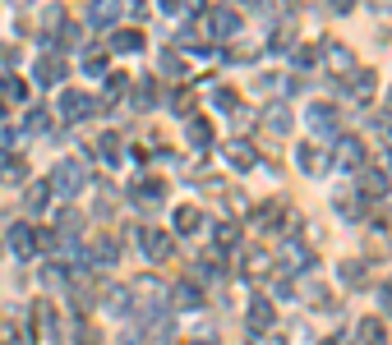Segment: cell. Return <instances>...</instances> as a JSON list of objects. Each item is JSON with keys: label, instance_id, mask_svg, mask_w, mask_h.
Masks as SVG:
<instances>
[{"label": "cell", "instance_id": "cell-32", "mask_svg": "<svg viewBox=\"0 0 392 345\" xmlns=\"http://www.w3.org/2000/svg\"><path fill=\"white\" fill-rule=\"evenodd\" d=\"M337 212H342V216H360V212H365V207H360V198H356V193H337Z\"/></svg>", "mask_w": 392, "mask_h": 345}, {"label": "cell", "instance_id": "cell-3", "mask_svg": "<svg viewBox=\"0 0 392 345\" xmlns=\"http://www.w3.org/2000/svg\"><path fill=\"white\" fill-rule=\"evenodd\" d=\"M323 60H328V69H332L337 78L356 74V51H351L346 42H323Z\"/></svg>", "mask_w": 392, "mask_h": 345}, {"label": "cell", "instance_id": "cell-48", "mask_svg": "<svg viewBox=\"0 0 392 345\" xmlns=\"http://www.w3.org/2000/svg\"><path fill=\"white\" fill-rule=\"evenodd\" d=\"M42 281H46V286H60L65 277H60V267H46V272H42Z\"/></svg>", "mask_w": 392, "mask_h": 345}, {"label": "cell", "instance_id": "cell-24", "mask_svg": "<svg viewBox=\"0 0 392 345\" xmlns=\"http://www.w3.org/2000/svg\"><path fill=\"white\" fill-rule=\"evenodd\" d=\"M185 134H190V147H208V143H213V124L199 115V120H190V129H185Z\"/></svg>", "mask_w": 392, "mask_h": 345}, {"label": "cell", "instance_id": "cell-46", "mask_svg": "<svg viewBox=\"0 0 392 345\" xmlns=\"http://www.w3.org/2000/svg\"><path fill=\"white\" fill-rule=\"evenodd\" d=\"M231 60H258V46H249V42H240L231 51Z\"/></svg>", "mask_w": 392, "mask_h": 345}, {"label": "cell", "instance_id": "cell-53", "mask_svg": "<svg viewBox=\"0 0 392 345\" xmlns=\"http://www.w3.org/2000/svg\"><path fill=\"white\" fill-rule=\"evenodd\" d=\"M374 5H379V10H388V5H392V0H374Z\"/></svg>", "mask_w": 392, "mask_h": 345}, {"label": "cell", "instance_id": "cell-4", "mask_svg": "<svg viewBox=\"0 0 392 345\" xmlns=\"http://www.w3.org/2000/svg\"><path fill=\"white\" fill-rule=\"evenodd\" d=\"M356 189H360V198H383V193L392 189V179L383 175V170H374V166H360L356 170Z\"/></svg>", "mask_w": 392, "mask_h": 345}, {"label": "cell", "instance_id": "cell-49", "mask_svg": "<svg viewBox=\"0 0 392 345\" xmlns=\"http://www.w3.org/2000/svg\"><path fill=\"white\" fill-rule=\"evenodd\" d=\"M379 300H383V309H388V313H392V281H388V286H383V290H379Z\"/></svg>", "mask_w": 392, "mask_h": 345}, {"label": "cell", "instance_id": "cell-36", "mask_svg": "<svg viewBox=\"0 0 392 345\" xmlns=\"http://www.w3.org/2000/svg\"><path fill=\"white\" fill-rule=\"evenodd\" d=\"M208 101H213L217 111H235V101H240V97H235L231 88H213V97H208Z\"/></svg>", "mask_w": 392, "mask_h": 345}, {"label": "cell", "instance_id": "cell-7", "mask_svg": "<svg viewBox=\"0 0 392 345\" xmlns=\"http://www.w3.org/2000/svg\"><path fill=\"white\" fill-rule=\"evenodd\" d=\"M125 0H88V28H115Z\"/></svg>", "mask_w": 392, "mask_h": 345}, {"label": "cell", "instance_id": "cell-9", "mask_svg": "<svg viewBox=\"0 0 392 345\" xmlns=\"http://www.w3.org/2000/svg\"><path fill=\"white\" fill-rule=\"evenodd\" d=\"M286 221H291V216H286V203H263V207L254 212V230H263V235L281 230Z\"/></svg>", "mask_w": 392, "mask_h": 345}, {"label": "cell", "instance_id": "cell-30", "mask_svg": "<svg viewBox=\"0 0 392 345\" xmlns=\"http://www.w3.org/2000/svg\"><path fill=\"white\" fill-rule=\"evenodd\" d=\"M0 97L5 101H23L28 97V83H23V78H5V83H0Z\"/></svg>", "mask_w": 392, "mask_h": 345}, {"label": "cell", "instance_id": "cell-31", "mask_svg": "<svg viewBox=\"0 0 392 345\" xmlns=\"http://www.w3.org/2000/svg\"><path fill=\"white\" fill-rule=\"evenodd\" d=\"M337 277L346 281V286H360V281H365V263H342V267H337Z\"/></svg>", "mask_w": 392, "mask_h": 345}, {"label": "cell", "instance_id": "cell-23", "mask_svg": "<svg viewBox=\"0 0 392 345\" xmlns=\"http://www.w3.org/2000/svg\"><path fill=\"white\" fill-rule=\"evenodd\" d=\"M171 304H180V309H199V304H203V295L190 286V281H180V286L171 290Z\"/></svg>", "mask_w": 392, "mask_h": 345}, {"label": "cell", "instance_id": "cell-55", "mask_svg": "<svg viewBox=\"0 0 392 345\" xmlns=\"http://www.w3.org/2000/svg\"><path fill=\"white\" fill-rule=\"evenodd\" d=\"M190 345H208V341H190Z\"/></svg>", "mask_w": 392, "mask_h": 345}, {"label": "cell", "instance_id": "cell-12", "mask_svg": "<svg viewBox=\"0 0 392 345\" xmlns=\"http://www.w3.org/2000/svg\"><path fill=\"white\" fill-rule=\"evenodd\" d=\"M295 166H300L304 175H318V170L328 166V152L318 143H300V147H295Z\"/></svg>", "mask_w": 392, "mask_h": 345}, {"label": "cell", "instance_id": "cell-43", "mask_svg": "<svg viewBox=\"0 0 392 345\" xmlns=\"http://www.w3.org/2000/svg\"><path fill=\"white\" fill-rule=\"evenodd\" d=\"M23 129H28V134H46V111H28Z\"/></svg>", "mask_w": 392, "mask_h": 345}, {"label": "cell", "instance_id": "cell-19", "mask_svg": "<svg viewBox=\"0 0 392 345\" xmlns=\"http://www.w3.org/2000/svg\"><path fill=\"white\" fill-rule=\"evenodd\" d=\"M65 28H69L65 5H46V10H42V37L51 42V33H65Z\"/></svg>", "mask_w": 392, "mask_h": 345}, {"label": "cell", "instance_id": "cell-40", "mask_svg": "<svg viewBox=\"0 0 392 345\" xmlns=\"http://www.w3.org/2000/svg\"><path fill=\"white\" fill-rule=\"evenodd\" d=\"M23 175H28V166H23V156H10V161H5V179H10V184H19Z\"/></svg>", "mask_w": 392, "mask_h": 345}, {"label": "cell", "instance_id": "cell-37", "mask_svg": "<svg viewBox=\"0 0 392 345\" xmlns=\"http://www.w3.org/2000/svg\"><path fill=\"white\" fill-rule=\"evenodd\" d=\"M360 345H383V327L374 323V318H370V323H360Z\"/></svg>", "mask_w": 392, "mask_h": 345}, {"label": "cell", "instance_id": "cell-6", "mask_svg": "<svg viewBox=\"0 0 392 345\" xmlns=\"http://www.w3.org/2000/svg\"><path fill=\"white\" fill-rule=\"evenodd\" d=\"M92 111H97V101H92L88 92H78V88L60 92V115H65V120H83V115H92Z\"/></svg>", "mask_w": 392, "mask_h": 345}, {"label": "cell", "instance_id": "cell-38", "mask_svg": "<svg viewBox=\"0 0 392 345\" xmlns=\"http://www.w3.org/2000/svg\"><path fill=\"white\" fill-rule=\"evenodd\" d=\"M171 111H176V115H190V111H194V97H190L185 88H176V92H171Z\"/></svg>", "mask_w": 392, "mask_h": 345}, {"label": "cell", "instance_id": "cell-57", "mask_svg": "<svg viewBox=\"0 0 392 345\" xmlns=\"http://www.w3.org/2000/svg\"><path fill=\"white\" fill-rule=\"evenodd\" d=\"M323 345H332V341H323Z\"/></svg>", "mask_w": 392, "mask_h": 345}, {"label": "cell", "instance_id": "cell-47", "mask_svg": "<svg viewBox=\"0 0 392 345\" xmlns=\"http://www.w3.org/2000/svg\"><path fill=\"white\" fill-rule=\"evenodd\" d=\"M180 10H185V14H203V10H208V0H180Z\"/></svg>", "mask_w": 392, "mask_h": 345}, {"label": "cell", "instance_id": "cell-2", "mask_svg": "<svg viewBox=\"0 0 392 345\" xmlns=\"http://www.w3.org/2000/svg\"><path fill=\"white\" fill-rule=\"evenodd\" d=\"M235 33H240V14H235L231 5H217V10L208 14V23H203V37H208V42H231Z\"/></svg>", "mask_w": 392, "mask_h": 345}, {"label": "cell", "instance_id": "cell-18", "mask_svg": "<svg viewBox=\"0 0 392 345\" xmlns=\"http://www.w3.org/2000/svg\"><path fill=\"white\" fill-rule=\"evenodd\" d=\"M309 124H314V134H318V138H323V143H328V134H332V129H337V111H332V106H323V101H318V106H309Z\"/></svg>", "mask_w": 392, "mask_h": 345}, {"label": "cell", "instance_id": "cell-5", "mask_svg": "<svg viewBox=\"0 0 392 345\" xmlns=\"http://www.w3.org/2000/svg\"><path fill=\"white\" fill-rule=\"evenodd\" d=\"M258 120H263V129H268L272 138H286V134H291V124H295V120H291V106H286V101H272V106L258 115Z\"/></svg>", "mask_w": 392, "mask_h": 345}, {"label": "cell", "instance_id": "cell-28", "mask_svg": "<svg viewBox=\"0 0 392 345\" xmlns=\"http://www.w3.org/2000/svg\"><path fill=\"white\" fill-rule=\"evenodd\" d=\"M83 69L88 74H106V46H88L83 51Z\"/></svg>", "mask_w": 392, "mask_h": 345}, {"label": "cell", "instance_id": "cell-17", "mask_svg": "<svg viewBox=\"0 0 392 345\" xmlns=\"http://www.w3.org/2000/svg\"><path fill=\"white\" fill-rule=\"evenodd\" d=\"M167 198V184H162V179H153V175H144V179H134V203L139 207H153V203H162Z\"/></svg>", "mask_w": 392, "mask_h": 345}, {"label": "cell", "instance_id": "cell-22", "mask_svg": "<svg viewBox=\"0 0 392 345\" xmlns=\"http://www.w3.org/2000/svg\"><path fill=\"white\" fill-rule=\"evenodd\" d=\"M281 263L300 272V267H309V263H314V254H309L304 244H281Z\"/></svg>", "mask_w": 392, "mask_h": 345}, {"label": "cell", "instance_id": "cell-50", "mask_svg": "<svg viewBox=\"0 0 392 345\" xmlns=\"http://www.w3.org/2000/svg\"><path fill=\"white\" fill-rule=\"evenodd\" d=\"M328 5H332V10H337V14H346V10H351V5H356V0H328Z\"/></svg>", "mask_w": 392, "mask_h": 345}, {"label": "cell", "instance_id": "cell-52", "mask_svg": "<svg viewBox=\"0 0 392 345\" xmlns=\"http://www.w3.org/2000/svg\"><path fill=\"white\" fill-rule=\"evenodd\" d=\"M0 147H10V129H0Z\"/></svg>", "mask_w": 392, "mask_h": 345}, {"label": "cell", "instance_id": "cell-15", "mask_svg": "<svg viewBox=\"0 0 392 345\" xmlns=\"http://www.w3.org/2000/svg\"><path fill=\"white\" fill-rule=\"evenodd\" d=\"M272 323H277L272 300H263V295H258V300H249V327H254V332H268Z\"/></svg>", "mask_w": 392, "mask_h": 345}, {"label": "cell", "instance_id": "cell-13", "mask_svg": "<svg viewBox=\"0 0 392 345\" xmlns=\"http://www.w3.org/2000/svg\"><path fill=\"white\" fill-rule=\"evenodd\" d=\"M139 244H148V258H153V263H167L171 249H176V240H171L167 230H144V240H139Z\"/></svg>", "mask_w": 392, "mask_h": 345}, {"label": "cell", "instance_id": "cell-25", "mask_svg": "<svg viewBox=\"0 0 392 345\" xmlns=\"http://www.w3.org/2000/svg\"><path fill=\"white\" fill-rule=\"evenodd\" d=\"M235 240H240V226H235V221H217V226H213V244L235 249Z\"/></svg>", "mask_w": 392, "mask_h": 345}, {"label": "cell", "instance_id": "cell-45", "mask_svg": "<svg viewBox=\"0 0 392 345\" xmlns=\"http://www.w3.org/2000/svg\"><path fill=\"white\" fill-rule=\"evenodd\" d=\"M56 221H60V230H78V212H74V207H65Z\"/></svg>", "mask_w": 392, "mask_h": 345}, {"label": "cell", "instance_id": "cell-14", "mask_svg": "<svg viewBox=\"0 0 392 345\" xmlns=\"http://www.w3.org/2000/svg\"><path fill=\"white\" fill-rule=\"evenodd\" d=\"M65 74H69V65H65L60 56H46V60H37V65H33V78H37V83H46V88H51V83H60Z\"/></svg>", "mask_w": 392, "mask_h": 345}, {"label": "cell", "instance_id": "cell-51", "mask_svg": "<svg viewBox=\"0 0 392 345\" xmlns=\"http://www.w3.org/2000/svg\"><path fill=\"white\" fill-rule=\"evenodd\" d=\"M162 10H167V14H180V0H162Z\"/></svg>", "mask_w": 392, "mask_h": 345}, {"label": "cell", "instance_id": "cell-10", "mask_svg": "<svg viewBox=\"0 0 392 345\" xmlns=\"http://www.w3.org/2000/svg\"><path fill=\"white\" fill-rule=\"evenodd\" d=\"M51 189H56V193H69V198H74V193L83 189V170H78L74 161H60V166H56V179H51Z\"/></svg>", "mask_w": 392, "mask_h": 345}, {"label": "cell", "instance_id": "cell-1", "mask_svg": "<svg viewBox=\"0 0 392 345\" xmlns=\"http://www.w3.org/2000/svg\"><path fill=\"white\" fill-rule=\"evenodd\" d=\"M328 143H332L328 166H337V170H360V166H365V143H360V138L342 134V138H328Z\"/></svg>", "mask_w": 392, "mask_h": 345}, {"label": "cell", "instance_id": "cell-34", "mask_svg": "<svg viewBox=\"0 0 392 345\" xmlns=\"http://www.w3.org/2000/svg\"><path fill=\"white\" fill-rule=\"evenodd\" d=\"M97 152L106 156V161H115V156H120V138L115 134H97Z\"/></svg>", "mask_w": 392, "mask_h": 345}, {"label": "cell", "instance_id": "cell-20", "mask_svg": "<svg viewBox=\"0 0 392 345\" xmlns=\"http://www.w3.org/2000/svg\"><path fill=\"white\" fill-rule=\"evenodd\" d=\"M5 244H10L19 258H33V254H37V244H33V226H10V240H5Z\"/></svg>", "mask_w": 392, "mask_h": 345}, {"label": "cell", "instance_id": "cell-35", "mask_svg": "<svg viewBox=\"0 0 392 345\" xmlns=\"http://www.w3.org/2000/svg\"><path fill=\"white\" fill-rule=\"evenodd\" d=\"M46 198H51V184H33V189H28V212H37V207H46Z\"/></svg>", "mask_w": 392, "mask_h": 345}, {"label": "cell", "instance_id": "cell-16", "mask_svg": "<svg viewBox=\"0 0 392 345\" xmlns=\"http://www.w3.org/2000/svg\"><path fill=\"white\" fill-rule=\"evenodd\" d=\"M374 88H379V74H374V69H356V74H351V83H346V92H351L356 101H370Z\"/></svg>", "mask_w": 392, "mask_h": 345}, {"label": "cell", "instance_id": "cell-8", "mask_svg": "<svg viewBox=\"0 0 392 345\" xmlns=\"http://www.w3.org/2000/svg\"><path fill=\"white\" fill-rule=\"evenodd\" d=\"M222 156L231 161L235 170H254V161H258L254 143H245V138H226V143H222Z\"/></svg>", "mask_w": 392, "mask_h": 345}, {"label": "cell", "instance_id": "cell-41", "mask_svg": "<svg viewBox=\"0 0 392 345\" xmlns=\"http://www.w3.org/2000/svg\"><path fill=\"white\" fill-rule=\"evenodd\" d=\"M268 267H272V258H268V254H249V263H245V272H249V277H254V272L263 277Z\"/></svg>", "mask_w": 392, "mask_h": 345}, {"label": "cell", "instance_id": "cell-11", "mask_svg": "<svg viewBox=\"0 0 392 345\" xmlns=\"http://www.w3.org/2000/svg\"><path fill=\"white\" fill-rule=\"evenodd\" d=\"M106 51H115V56H130V51H144V33H139V28H115V33L106 37Z\"/></svg>", "mask_w": 392, "mask_h": 345}, {"label": "cell", "instance_id": "cell-29", "mask_svg": "<svg viewBox=\"0 0 392 345\" xmlns=\"http://www.w3.org/2000/svg\"><path fill=\"white\" fill-rule=\"evenodd\" d=\"M134 106H139V111H148V106H157V83H153V78H144V83H139V88H134Z\"/></svg>", "mask_w": 392, "mask_h": 345}, {"label": "cell", "instance_id": "cell-44", "mask_svg": "<svg viewBox=\"0 0 392 345\" xmlns=\"http://www.w3.org/2000/svg\"><path fill=\"white\" fill-rule=\"evenodd\" d=\"M254 88H258V92H277V88H281V78H277V74H258Z\"/></svg>", "mask_w": 392, "mask_h": 345}, {"label": "cell", "instance_id": "cell-26", "mask_svg": "<svg viewBox=\"0 0 392 345\" xmlns=\"http://www.w3.org/2000/svg\"><path fill=\"white\" fill-rule=\"evenodd\" d=\"M125 88H130V78H125V74H111L106 83H102V101H97V106H111V101L120 97Z\"/></svg>", "mask_w": 392, "mask_h": 345}, {"label": "cell", "instance_id": "cell-39", "mask_svg": "<svg viewBox=\"0 0 392 345\" xmlns=\"http://www.w3.org/2000/svg\"><path fill=\"white\" fill-rule=\"evenodd\" d=\"M272 46H277V51H286V46H295V23H281L277 33H272Z\"/></svg>", "mask_w": 392, "mask_h": 345}, {"label": "cell", "instance_id": "cell-27", "mask_svg": "<svg viewBox=\"0 0 392 345\" xmlns=\"http://www.w3.org/2000/svg\"><path fill=\"white\" fill-rule=\"evenodd\" d=\"M199 226H203L199 207H180V212H176V230H180V235H194Z\"/></svg>", "mask_w": 392, "mask_h": 345}, {"label": "cell", "instance_id": "cell-21", "mask_svg": "<svg viewBox=\"0 0 392 345\" xmlns=\"http://www.w3.org/2000/svg\"><path fill=\"white\" fill-rule=\"evenodd\" d=\"M92 263H97V267H102V263H106V267H111V263H115V258H120V249H115V240H111V235H102V240H97V244H92Z\"/></svg>", "mask_w": 392, "mask_h": 345}, {"label": "cell", "instance_id": "cell-54", "mask_svg": "<svg viewBox=\"0 0 392 345\" xmlns=\"http://www.w3.org/2000/svg\"><path fill=\"white\" fill-rule=\"evenodd\" d=\"M388 111H392V92H388Z\"/></svg>", "mask_w": 392, "mask_h": 345}, {"label": "cell", "instance_id": "cell-58", "mask_svg": "<svg viewBox=\"0 0 392 345\" xmlns=\"http://www.w3.org/2000/svg\"><path fill=\"white\" fill-rule=\"evenodd\" d=\"M0 111H5V106H0Z\"/></svg>", "mask_w": 392, "mask_h": 345}, {"label": "cell", "instance_id": "cell-42", "mask_svg": "<svg viewBox=\"0 0 392 345\" xmlns=\"http://www.w3.org/2000/svg\"><path fill=\"white\" fill-rule=\"evenodd\" d=\"M162 69H167V74H185V60L176 56V46H171V51H162Z\"/></svg>", "mask_w": 392, "mask_h": 345}, {"label": "cell", "instance_id": "cell-56", "mask_svg": "<svg viewBox=\"0 0 392 345\" xmlns=\"http://www.w3.org/2000/svg\"><path fill=\"white\" fill-rule=\"evenodd\" d=\"M14 5H23V0H14Z\"/></svg>", "mask_w": 392, "mask_h": 345}, {"label": "cell", "instance_id": "cell-33", "mask_svg": "<svg viewBox=\"0 0 392 345\" xmlns=\"http://www.w3.org/2000/svg\"><path fill=\"white\" fill-rule=\"evenodd\" d=\"M106 304H111L115 313H125V309H130V290H125V286H106Z\"/></svg>", "mask_w": 392, "mask_h": 345}]
</instances>
